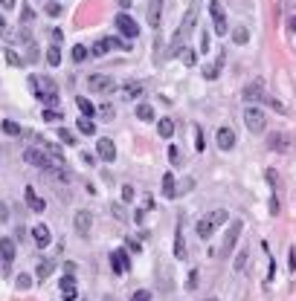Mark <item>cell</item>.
I'll use <instances>...</instances> for the list:
<instances>
[{"mask_svg": "<svg viewBox=\"0 0 296 301\" xmlns=\"http://www.w3.org/2000/svg\"><path fill=\"white\" fill-rule=\"evenodd\" d=\"M267 104H270V107H273L276 113H285V104H282L279 99H270V96H267Z\"/></svg>", "mask_w": 296, "mask_h": 301, "instance_id": "cell-42", "label": "cell"}, {"mask_svg": "<svg viewBox=\"0 0 296 301\" xmlns=\"http://www.w3.org/2000/svg\"><path fill=\"white\" fill-rule=\"evenodd\" d=\"M0 130H3L6 136H21V133H24V127H21L18 122H12V119H3V122H0Z\"/></svg>", "mask_w": 296, "mask_h": 301, "instance_id": "cell-24", "label": "cell"}, {"mask_svg": "<svg viewBox=\"0 0 296 301\" xmlns=\"http://www.w3.org/2000/svg\"><path fill=\"white\" fill-rule=\"evenodd\" d=\"M209 15H212V29H215V35H227V12H224V6H221L218 0L209 3Z\"/></svg>", "mask_w": 296, "mask_h": 301, "instance_id": "cell-6", "label": "cell"}, {"mask_svg": "<svg viewBox=\"0 0 296 301\" xmlns=\"http://www.w3.org/2000/svg\"><path fill=\"white\" fill-rule=\"evenodd\" d=\"M116 32L125 35V38H136V35H139V26L131 21V15L119 12V15H116Z\"/></svg>", "mask_w": 296, "mask_h": 301, "instance_id": "cell-8", "label": "cell"}, {"mask_svg": "<svg viewBox=\"0 0 296 301\" xmlns=\"http://www.w3.org/2000/svg\"><path fill=\"white\" fill-rule=\"evenodd\" d=\"M15 3H18V0H0V9L9 12V9H15Z\"/></svg>", "mask_w": 296, "mask_h": 301, "instance_id": "cell-50", "label": "cell"}, {"mask_svg": "<svg viewBox=\"0 0 296 301\" xmlns=\"http://www.w3.org/2000/svg\"><path fill=\"white\" fill-rule=\"evenodd\" d=\"M142 93H145V87H142L139 81H131V84H125L122 90H116V99H119V101H134V99H139Z\"/></svg>", "mask_w": 296, "mask_h": 301, "instance_id": "cell-12", "label": "cell"}, {"mask_svg": "<svg viewBox=\"0 0 296 301\" xmlns=\"http://www.w3.org/2000/svg\"><path fill=\"white\" fill-rule=\"evenodd\" d=\"M119 6H122V9H128V6H131V0H119Z\"/></svg>", "mask_w": 296, "mask_h": 301, "instance_id": "cell-54", "label": "cell"}, {"mask_svg": "<svg viewBox=\"0 0 296 301\" xmlns=\"http://www.w3.org/2000/svg\"><path fill=\"white\" fill-rule=\"evenodd\" d=\"M232 41H235V44H241V47H244V44H247V41H250V32L244 29V26H235V29H232Z\"/></svg>", "mask_w": 296, "mask_h": 301, "instance_id": "cell-31", "label": "cell"}, {"mask_svg": "<svg viewBox=\"0 0 296 301\" xmlns=\"http://www.w3.org/2000/svg\"><path fill=\"white\" fill-rule=\"evenodd\" d=\"M27 81H29V90H32V96H38V99H41V96H44V78H38V75H29Z\"/></svg>", "mask_w": 296, "mask_h": 301, "instance_id": "cell-28", "label": "cell"}, {"mask_svg": "<svg viewBox=\"0 0 296 301\" xmlns=\"http://www.w3.org/2000/svg\"><path fill=\"white\" fill-rule=\"evenodd\" d=\"M224 58H227V55H224V52H218V58H215V64L203 70V75H206L209 81H212V78H218V73H221V67H224Z\"/></svg>", "mask_w": 296, "mask_h": 301, "instance_id": "cell-23", "label": "cell"}, {"mask_svg": "<svg viewBox=\"0 0 296 301\" xmlns=\"http://www.w3.org/2000/svg\"><path fill=\"white\" fill-rule=\"evenodd\" d=\"M110 267L116 275H125L128 267H131V261H128V252L125 249H116V252H110Z\"/></svg>", "mask_w": 296, "mask_h": 301, "instance_id": "cell-11", "label": "cell"}, {"mask_svg": "<svg viewBox=\"0 0 296 301\" xmlns=\"http://www.w3.org/2000/svg\"><path fill=\"white\" fill-rule=\"evenodd\" d=\"M12 261H15V241H12V238H3V241H0V278L9 275Z\"/></svg>", "mask_w": 296, "mask_h": 301, "instance_id": "cell-4", "label": "cell"}, {"mask_svg": "<svg viewBox=\"0 0 296 301\" xmlns=\"http://www.w3.org/2000/svg\"><path fill=\"white\" fill-rule=\"evenodd\" d=\"M244 264H247V249H241V252L235 255V261H232V270L241 272V270H244Z\"/></svg>", "mask_w": 296, "mask_h": 301, "instance_id": "cell-35", "label": "cell"}, {"mask_svg": "<svg viewBox=\"0 0 296 301\" xmlns=\"http://www.w3.org/2000/svg\"><path fill=\"white\" fill-rule=\"evenodd\" d=\"M227 220H230V211H227V209L209 211V214H203V217L197 220V235H200L203 241H209V238H212V232H215L218 226H224Z\"/></svg>", "mask_w": 296, "mask_h": 301, "instance_id": "cell-1", "label": "cell"}, {"mask_svg": "<svg viewBox=\"0 0 296 301\" xmlns=\"http://www.w3.org/2000/svg\"><path fill=\"white\" fill-rule=\"evenodd\" d=\"M174 258H186V246H183V229L177 226V238H174Z\"/></svg>", "mask_w": 296, "mask_h": 301, "instance_id": "cell-27", "label": "cell"}, {"mask_svg": "<svg viewBox=\"0 0 296 301\" xmlns=\"http://www.w3.org/2000/svg\"><path fill=\"white\" fill-rule=\"evenodd\" d=\"M73 226H76V232L81 235V238H90V229H93V214L90 211H76V217H73Z\"/></svg>", "mask_w": 296, "mask_h": 301, "instance_id": "cell-7", "label": "cell"}, {"mask_svg": "<svg viewBox=\"0 0 296 301\" xmlns=\"http://www.w3.org/2000/svg\"><path fill=\"white\" fill-rule=\"evenodd\" d=\"M241 229H244V223H241V220H232V229L227 232V238H224V246H221V255H224V258L230 255L232 246L238 243V235H241Z\"/></svg>", "mask_w": 296, "mask_h": 301, "instance_id": "cell-10", "label": "cell"}, {"mask_svg": "<svg viewBox=\"0 0 296 301\" xmlns=\"http://www.w3.org/2000/svg\"><path fill=\"white\" fill-rule=\"evenodd\" d=\"M32 9H24V12H21V24H32Z\"/></svg>", "mask_w": 296, "mask_h": 301, "instance_id": "cell-44", "label": "cell"}, {"mask_svg": "<svg viewBox=\"0 0 296 301\" xmlns=\"http://www.w3.org/2000/svg\"><path fill=\"white\" fill-rule=\"evenodd\" d=\"M131 301H151V293H148V290H136L131 296Z\"/></svg>", "mask_w": 296, "mask_h": 301, "instance_id": "cell-40", "label": "cell"}, {"mask_svg": "<svg viewBox=\"0 0 296 301\" xmlns=\"http://www.w3.org/2000/svg\"><path fill=\"white\" fill-rule=\"evenodd\" d=\"M209 301H215V299H209Z\"/></svg>", "mask_w": 296, "mask_h": 301, "instance_id": "cell-55", "label": "cell"}, {"mask_svg": "<svg viewBox=\"0 0 296 301\" xmlns=\"http://www.w3.org/2000/svg\"><path fill=\"white\" fill-rule=\"evenodd\" d=\"M6 32H9V29H6V21L0 18V35H6Z\"/></svg>", "mask_w": 296, "mask_h": 301, "instance_id": "cell-53", "label": "cell"}, {"mask_svg": "<svg viewBox=\"0 0 296 301\" xmlns=\"http://www.w3.org/2000/svg\"><path fill=\"white\" fill-rule=\"evenodd\" d=\"M200 50L209 52V32H203V38H200Z\"/></svg>", "mask_w": 296, "mask_h": 301, "instance_id": "cell-49", "label": "cell"}, {"mask_svg": "<svg viewBox=\"0 0 296 301\" xmlns=\"http://www.w3.org/2000/svg\"><path fill=\"white\" fill-rule=\"evenodd\" d=\"M15 287H18V290H29V287H32V278H29V275H18V278H15Z\"/></svg>", "mask_w": 296, "mask_h": 301, "instance_id": "cell-37", "label": "cell"}, {"mask_svg": "<svg viewBox=\"0 0 296 301\" xmlns=\"http://www.w3.org/2000/svg\"><path fill=\"white\" fill-rule=\"evenodd\" d=\"M108 50H110V47H108V41H105V38H102V41H96V44H93V47H90V50H87V52H90V55H93V58H102V55H105V52H108Z\"/></svg>", "mask_w": 296, "mask_h": 301, "instance_id": "cell-30", "label": "cell"}, {"mask_svg": "<svg viewBox=\"0 0 296 301\" xmlns=\"http://www.w3.org/2000/svg\"><path fill=\"white\" fill-rule=\"evenodd\" d=\"M244 125H247L250 133H264V130H267V116H264V110H259L256 104H250V107L244 110Z\"/></svg>", "mask_w": 296, "mask_h": 301, "instance_id": "cell-3", "label": "cell"}, {"mask_svg": "<svg viewBox=\"0 0 296 301\" xmlns=\"http://www.w3.org/2000/svg\"><path fill=\"white\" fill-rule=\"evenodd\" d=\"M122 200H125V203L134 200V188H131V185H125V188H122Z\"/></svg>", "mask_w": 296, "mask_h": 301, "instance_id": "cell-47", "label": "cell"}, {"mask_svg": "<svg viewBox=\"0 0 296 301\" xmlns=\"http://www.w3.org/2000/svg\"><path fill=\"white\" fill-rule=\"evenodd\" d=\"M76 104H79L81 116H87V119H90V116H96V113H99V110H96V104H93L90 99H84V96H79V99H76Z\"/></svg>", "mask_w": 296, "mask_h": 301, "instance_id": "cell-20", "label": "cell"}, {"mask_svg": "<svg viewBox=\"0 0 296 301\" xmlns=\"http://www.w3.org/2000/svg\"><path fill=\"white\" fill-rule=\"evenodd\" d=\"M87 87L93 93H110L113 90V81H110L108 75H90V78H87Z\"/></svg>", "mask_w": 296, "mask_h": 301, "instance_id": "cell-16", "label": "cell"}, {"mask_svg": "<svg viewBox=\"0 0 296 301\" xmlns=\"http://www.w3.org/2000/svg\"><path fill=\"white\" fill-rule=\"evenodd\" d=\"M47 64H50V67H58V64H61V50H58L55 44L47 50Z\"/></svg>", "mask_w": 296, "mask_h": 301, "instance_id": "cell-29", "label": "cell"}, {"mask_svg": "<svg viewBox=\"0 0 296 301\" xmlns=\"http://www.w3.org/2000/svg\"><path fill=\"white\" fill-rule=\"evenodd\" d=\"M244 99H247L250 104H262V101H267L264 81H253V84H247V87H244Z\"/></svg>", "mask_w": 296, "mask_h": 301, "instance_id": "cell-9", "label": "cell"}, {"mask_svg": "<svg viewBox=\"0 0 296 301\" xmlns=\"http://www.w3.org/2000/svg\"><path fill=\"white\" fill-rule=\"evenodd\" d=\"M267 148L276 150V153H288V150L294 148V139H291V133L276 130V133H270V136H267Z\"/></svg>", "mask_w": 296, "mask_h": 301, "instance_id": "cell-5", "label": "cell"}, {"mask_svg": "<svg viewBox=\"0 0 296 301\" xmlns=\"http://www.w3.org/2000/svg\"><path fill=\"white\" fill-rule=\"evenodd\" d=\"M70 55H73V61H76V64H81V61H87V55H90V52H87V47H81V44H76Z\"/></svg>", "mask_w": 296, "mask_h": 301, "instance_id": "cell-32", "label": "cell"}, {"mask_svg": "<svg viewBox=\"0 0 296 301\" xmlns=\"http://www.w3.org/2000/svg\"><path fill=\"white\" fill-rule=\"evenodd\" d=\"M157 133H160L163 139H171V136H174V122L171 119H160L157 122Z\"/></svg>", "mask_w": 296, "mask_h": 301, "instance_id": "cell-26", "label": "cell"}, {"mask_svg": "<svg viewBox=\"0 0 296 301\" xmlns=\"http://www.w3.org/2000/svg\"><path fill=\"white\" fill-rule=\"evenodd\" d=\"M47 15H50V18H58V15H61V3H58V0L47 3Z\"/></svg>", "mask_w": 296, "mask_h": 301, "instance_id": "cell-39", "label": "cell"}, {"mask_svg": "<svg viewBox=\"0 0 296 301\" xmlns=\"http://www.w3.org/2000/svg\"><path fill=\"white\" fill-rule=\"evenodd\" d=\"M6 61H9V67H21L24 61H21V55L15 52V50H6Z\"/></svg>", "mask_w": 296, "mask_h": 301, "instance_id": "cell-38", "label": "cell"}, {"mask_svg": "<svg viewBox=\"0 0 296 301\" xmlns=\"http://www.w3.org/2000/svg\"><path fill=\"white\" fill-rule=\"evenodd\" d=\"M27 206H29L35 214H41V211L47 209V203H44V200H41V197L35 194V188H27Z\"/></svg>", "mask_w": 296, "mask_h": 301, "instance_id": "cell-18", "label": "cell"}, {"mask_svg": "<svg viewBox=\"0 0 296 301\" xmlns=\"http://www.w3.org/2000/svg\"><path fill=\"white\" fill-rule=\"evenodd\" d=\"M163 197H165V200H174V197H177V188H174V174H163Z\"/></svg>", "mask_w": 296, "mask_h": 301, "instance_id": "cell-22", "label": "cell"}, {"mask_svg": "<svg viewBox=\"0 0 296 301\" xmlns=\"http://www.w3.org/2000/svg\"><path fill=\"white\" fill-rule=\"evenodd\" d=\"M136 116H139L142 122H151V119H154V110H151V104H139V107H136Z\"/></svg>", "mask_w": 296, "mask_h": 301, "instance_id": "cell-34", "label": "cell"}, {"mask_svg": "<svg viewBox=\"0 0 296 301\" xmlns=\"http://www.w3.org/2000/svg\"><path fill=\"white\" fill-rule=\"evenodd\" d=\"M32 238H35V243H38V246H50V241H53V235H50V229H47L44 223L32 229Z\"/></svg>", "mask_w": 296, "mask_h": 301, "instance_id": "cell-19", "label": "cell"}, {"mask_svg": "<svg viewBox=\"0 0 296 301\" xmlns=\"http://www.w3.org/2000/svg\"><path fill=\"white\" fill-rule=\"evenodd\" d=\"M41 101H44V104H50L53 110L58 107V87H55V81H53V78H44V96H41Z\"/></svg>", "mask_w": 296, "mask_h": 301, "instance_id": "cell-13", "label": "cell"}, {"mask_svg": "<svg viewBox=\"0 0 296 301\" xmlns=\"http://www.w3.org/2000/svg\"><path fill=\"white\" fill-rule=\"evenodd\" d=\"M61 296H64L67 301H73L76 296H79V290H76V281H73V275H67L64 281H61Z\"/></svg>", "mask_w": 296, "mask_h": 301, "instance_id": "cell-21", "label": "cell"}, {"mask_svg": "<svg viewBox=\"0 0 296 301\" xmlns=\"http://www.w3.org/2000/svg\"><path fill=\"white\" fill-rule=\"evenodd\" d=\"M197 9H200V0H189V12H186V18H183V24H180V29L174 35V50L180 47V41L189 35V32L195 29V21H197Z\"/></svg>", "mask_w": 296, "mask_h": 301, "instance_id": "cell-2", "label": "cell"}, {"mask_svg": "<svg viewBox=\"0 0 296 301\" xmlns=\"http://www.w3.org/2000/svg\"><path fill=\"white\" fill-rule=\"evenodd\" d=\"M215 142H218V148H221V150H232V148H235V133H232L230 127H218Z\"/></svg>", "mask_w": 296, "mask_h": 301, "instance_id": "cell-15", "label": "cell"}, {"mask_svg": "<svg viewBox=\"0 0 296 301\" xmlns=\"http://www.w3.org/2000/svg\"><path fill=\"white\" fill-rule=\"evenodd\" d=\"M180 61L186 64V67H195V52L186 47V50H180Z\"/></svg>", "mask_w": 296, "mask_h": 301, "instance_id": "cell-36", "label": "cell"}, {"mask_svg": "<svg viewBox=\"0 0 296 301\" xmlns=\"http://www.w3.org/2000/svg\"><path fill=\"white\" fill-rule=\"evenodd\" d=\"M160 9H163V0H151L148 3V26H160Z\"/></svg>", "mask_w": 296, "mask_h": 301, "instance_id": "cell-17", "label": "cell"}, {"mask_svg": "<svg viewBox=\"0 0 296 301\" xmlns=\"http://www.w3.org/2000/svg\"><path fill=\"white\" fill-rule=\"evenodd\" d=\"M6 220H9V206L0 203V223H6Z\"/></svg>", "mask_w": 296, "mask_h": 301, "instance_id": "cell-46", "label": "cell"}, {"mask_svg": "<svg viewBox=\"0 0 296 301\" xmlns=\"http://www.w3.org/2000/svg\"><path fill=\"white\" fill-rule=\"evenodd\" d=\"M288 32H296V15L291 18V21H288Z\"/></svg>", "mask_w": 296, "mask_h": 301, "instance_id": "cell-52", "label": "cell"}, {"mask_svg": "<svg viewBox=\"0 0 296 301\" xmlns=\"http://www.w3.org/2000/svg\"><path fill=\"white\" fill-rule=\"evenodd\" d=\"M168 159H171V162H180V148L171 145V148H168Z\"/></svg>", "mask_w": 296, "mask_h": 301, "instance_id": "cell-45", "label": "cell"}, {"mask_svg": "<svg viewBox=\"0 0 296 301\" xmlns=\"http://www.w3.org/2000/svg\"><path fill=\"white\" fill-rule=\"evenodd\" d=\"M44 119H47V122H58V119H61V113H58V110H53V107H50V110L44 107Z\"/></svg>", "mask_w": 296, "mask_h": 301, "instance_id": "cell-41", "label": "cell"}, {"mask_svg": "<svg viewBox=\"0 0 296 301\" xmlns=\"http://www.w3.org/2000/svg\"><path fill=\"white\" fill-rule=\"evenodd\" d=\"M96 156L105 159V162H113V159H116V145H113L110 139H99L96 142Z\"/></svg>", "mask_w": 296, "mask_h": 301, "instance_id": "cell-14", "label": "cell"}, {"mask_svg": "<svg viewBox=\"0 0 296 301\" xmlns=\"http://www.w3.org/2000/svg\"><path fill=\"white\" fill-rule=\"evenodd\" d=\"M113 217H116V220H125V209L116 206V203H113Z\"/></svg>", "mask_w": 296, "mask_h": 301, "instance_id": "cell-48", "label": "cell"}, {"mask_svg": "<svg viewBox=\"0 0 296 301\" xmlns=\"http://www.w3.org/2000/svg\"><path fill=\"white\" fill-rule=\"evenodd\" d=\"M53 272H55V264H50V261H41V264H38V270H35V278H38V281H47Z\"/></svg>", "mask_w": 296, "mask_h": 301, "instance_id": "cell-25", "label": "cell"}, {"mask_svg": "<svg viewBox=\"0 0 296 301\" xmlns=\"http://www.w3.org/2000/svg\"><path fill=\"white\" fill-rule=\"evenodd\" d=\"M58 136H61V142H70V145H73V142H76V136H73V133H70V130H64V127H61V130H58Z\"/></svg>", "mask_w": 296, "mask_h": 301, "instance_id": "cell-43", "label": "cell"}, {"mask_svg": "<svg viewBox=\"0 0 296 301\" xmlns=\"http://www.w3.org/2000/svg\"><path fill=\"white\" fill-rule=\"evenodd\" d=\"M195 145H197V150H203V133H200V130L195 133Z\"/></svg>", "mask_w": 296, "mask_h": 301, "instance_id": "cell-51", "label": "cell"}, {"mask_svg": "<svg viewBox=\"0 0 296 301\" xmlns=\"http://www.w3.org/2000/svg\"><path fill=\"white\" fill-rule=\"evenodd\" d=\"M76 127H79V130H81L84 136H90V133L96 130V127H93V119H87V116H81V119L76 122Z\"/></svg>", "mask_w": 296, "mask_h": 301, "instance_id": "cell-33", "label": "cell"}]
</instances>
